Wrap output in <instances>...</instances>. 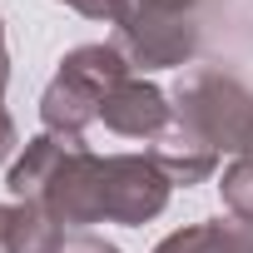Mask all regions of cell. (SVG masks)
Segmentation results:
<instances>
[{"instance_id":"6da1fadb","label":"cell","mask_w":253,"mask_h":253,"mask_svg":"<svg viewBox=\"0 0 253 253\" xmlns=\"http://www.w3.org/2000/svg\"><path fill=\"white\" fill-rule=\"evenodd\" d=\"M5 184L20 204H40L60 228L80 233L89 223H104V159L84 149V139L35 134L10 164Z\"/></svg>"},{"instance_id":"7a4b0ae2","label":"cell","mask_w":253,"mask_h":253,"mask_svg":"<svg viewBox=\"0 0 253 253\" xmlns=\"http://www.w3.org/2000/svg\"><path fill=\"white\" fill-rule=\"evenodd\" d=\"M129 80V60L114 45H80L60 60V75L50 80L45 99H40V119L45 134L60 139H84V129L99 119L104 99L114 84Z\"/></svg>"},{"instance_id":"3957f363","label":"cell","mask_w":253,"mask_h":253,"mask_svg":"<svg viewBox=\"0 0 253 253\" xmlns=\"http://www.w3.org/2000/svg\"><path fill=\"white\" fill-rule=\"evenodd\" d=\"M174 119L218 154L238 159L253 149V94L223 70H184L174 84Z\"/></svg>"},{"instance_id":"277c9868","label":"cell","mask_w":253,"mask_h":253,"mask_svg":"<svg viewBox=\"0 0 253 253\" xmlns=\"http://www.w3.org/2000/svg\"><path fill=\"white\" fill-rule=\"evenodd\" d=\"M114 25V50L129 60V70H174V65H194L199 55V20L154 0H124Z\"/></svg>"},{"instance_id":"5b68a950","label":"cell","mask_w":253,"mask_h":253,"mask_svg":"<svg viewBox=\"0 0 253 253\" xmlns=\"http://www.w3.org/2000/svg\"><path fill=\"white\" fill-rule=\"evenodd\" d=\"M174 179L149 154H109L104 159V218L109 223H149L164 213Z\"/></svg>"},{"instance_id":"8992f818","label":"cell","mask_w":253,"mask_h":253,"mask_svg":"<svg viewBox=\"0 0 253 253\" xmlns=\"http://www.w3.org/2000/svg\"><path fill=\"white\" fill-rule=\"evenodd\" d=\"M99 119H104V129H114V134H124V139H159V134L169 129V119H174V104H169V94H164L159 84L129 75L124 84L109 89Z\"/></svg>"},{"instance_id":"52a82bcc","label":"cell","mask_w":253,"mask_h":253,"mask_svg":"<svg viewBox=\"0 0 253 253\" xmlns=\"http://www.w3.org/2000/svg\"><path fill=\"white\" fill-rule=\"evenodd\" d=\"M149 144H154L149 159H154L174 184H204V179L218 169V149L204 144L189 124H179V119H169V129H164L159 139H149Z\"/></svg>"},{"instance_id":"ba28073f","label":"cell","mask_w":253,"mask_h":253,"mask_svg":"<svg viewBox=\"0 0 253 253\" xmlns=\"http://www.w3.org/2000/svg\"><path fill=\"white\" fill-rule=\"evenodd\" d=\"M65 228L40 204H0V253H60Z\"/></svg>"},{"instance_id":"9c48e42d","label":"cell","mask_w":253,"mask_h":253,"mask_svg":"<svg viewBox=\"0 0 253 253\" xmlns=\"http://www.w3.org/2000/svg\"><path fill=\"white\" fill-rule=\"evenodd\" d=\"M154 253H253V223L228 213V218H209L194 228L169 233Z\"/></svg>"},{"instance_id":"30bf717a","label":"cell","mask_w":253,"mask_h":253,"mask_svg":"<svg viewBox=\"0 0 253 253\" xmlns=\"http://www.w3.org/2000/svg\"><path fill=\"white\" fill-rule=\"evenodd\" d=\"M223 204H228V213H238V218H248L253 223V149L248 154H238L233 164H228V174H223Z\"/></svg>"},{"instance_id":"8fae6325","label":"cell","mask_w":253,"mask_h":253,"mask_svg":"<svg viewBox=\"0 0 253 253\" xmlns=\"http://www.w3.org/2000/svg\"><path fill=\"white\" fill-rule=\"evenodd\" d=\"M5 80H10V60L0 65V164H5V159L15 154V144H20V134H15V119H10V109H5Z\"/></svg>"},{"instance_id":"7c38bea8","label":"cell","mask_w":253,"mask_h":253,"mask_svg":"<svg viewBox=\"0 0 253 253\" xmlns=\"http://www.w3.org/2000/svg\"><path fill=\"white\" fill-rule=\"evenodd\" d=\"M60 253H119L114 243H104L99 233H89V228H80V233H65V243H60Z\"/></svg>"},{"instance_id":"4fadbf2b","label":"cell","mask_w":253,"mask_h":253,"mask_svg":"<svg viewBox=\"0 0 253 253\" xmlns=\"http://www.w3.org/2000/svg\"><path fill=\"white\" fill-rule=\"evenodd\" d=\"M60 5H70V10H80L84 20H114V15H119V5H124V0H60Z\"/></svg>"},{"instance_id":"5bb4252c","label":"cell","mask_w":253,"mask_h":253,"mask_svg":"<svg viewBox=\"0 0 253 253\" xmlns=\"http://www.w3.org/2000/svg\"><path fill=\"white\" fill-rule=\"evenodd\" d=\"M154 5H169V10H184V15H194V5H199V0H154Z\"/></svg>"},{"instance_id":"9a60e30c","label":"cell","mask_w":253,"mask_h":253,"mask_svg":"<svg viewBox=\"0 0 253 253\" xmlns=\"http://www.w3.org/2000/svg\"><path fill=\"white\" fill-rule=\"evenodd\" d=\"M0 65H5V25H0Z\"/></svg>"}]
</instances>
